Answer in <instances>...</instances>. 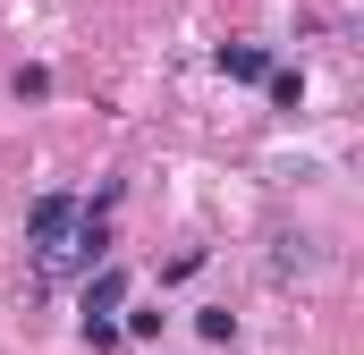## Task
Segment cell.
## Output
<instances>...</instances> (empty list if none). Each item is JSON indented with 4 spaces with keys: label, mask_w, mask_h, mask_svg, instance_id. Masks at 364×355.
I'll list each match as a JSON object with an SVG mask.
<instances>
[{
    "label": "cell",
    "mask_w": 364,
    "mask_h": 355,
    "mask_svg": "<svg viewBox=\"0 0 364 355\" xmlns=\"http://www.w3.org/2000/svg\"><path fill=\"white\" fill-rule=\"evenodd\" d=\"M195 330H203L212 347H229V339H237V313H229V305H203V313H195Z\"/></svg>",
    "instance_id": "5b68a950"
},
{
    "label": "cell",
    "mask_w": 364,
    "mask_h": 355,
    "mask_svg": "<svg viewBox=\"0 0 364 355\" xmlns=\"http://www.w3.org/2000/svg\"><path fill=\"white\" fill-rule=\"evenodd\" d=\"M220 77H229V85H263V77H272V51H263V43H220Z\"/></svg>",
    "instance_id": "7a4b0ae2"
},
{
    "label": "cell",
    "mask_w": 364,
    "mask_h": 355,
    "mask_svg": "<svg viewBox=\"0 0 364 355\" xmlns=\"http://www.w3.org/2000/svg\"><path fill=\"white\" fill-rule=\"evenodd\" d=\"M272 271H279V279H305V271H314V237H279Z\"/></svg>",
    "instance_id": "277c9868"
},
{
    "label": "cell",
    "mask_w": 364,
    "mask_h": 355,
    "mask_svg": "<svg viewBox=\"0 0 364 355\" xmlns=\"http://www.w3.org/2000/svg\"><path fill=\"white\" fill-rule=\"evenodd\" d=\"M127 305V271H102V279H85V322H110Z\"/></svg>",
    "instance_id": "3957f363"
},
{
    "label": "cell",
    "mask_w": 364,
    "mask_h": 355,
    "mask_svg": "<svg viewBox=\"0 0 364 355\" xmlns=\"http://www.w3.org/2000/svg\"><path fill=\"white\" fill-rule=\"evenodd\" d=\"M263 85H272V102H279V110H296V102H305V77H296V68H272Z\"/></svg>",
    "instance_id": "8992f818"
},
{
    "label": "cell",
    "mask_w": 364,
    "mask_h": 355,
    "mask_svg": "<svg viewBox=\"0 0 364 355\" xmlns=\"http://www.w3.org/2000/svg\"><path fill=\"white\" fill-rule=\"evenodd\" d=\"M77 212H85L77 195H43V203H34V220H26V246H34V263H51V254L68 246V229H77Z\"/></svg>",
    "instance_id": "6da1fadb"
}]
</instances>
